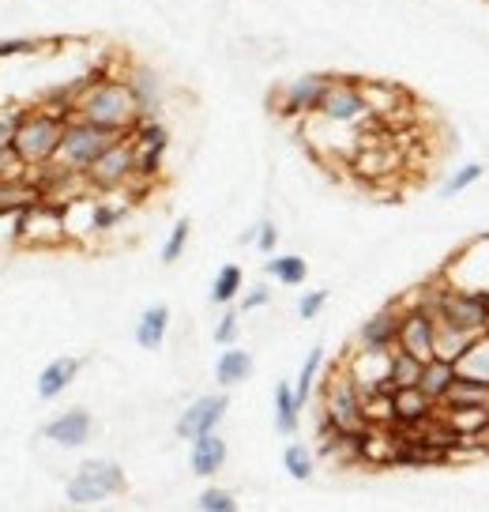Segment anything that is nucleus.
Masks as SVG:
<instances>
[{"label":"nucleus","mask_w":489,"mask_h":512,"mask_svg":"<svg viewBox=\"0 0 489 512\" xmlns=\"http://www.w3.org/2000/svg\"><path fill=\"white\" fill-rule=\"evenodd\" d=\"M72 113L110 128L117 136H128L132 125H136V117H140V106H136V95H132L128 80H113V76L91 72V80L79 87Z\"/></svg>","instance_id":"obj_1"},{"label":"nucleus","mask_w":489,"mask_h":512,"mask_svg":"<svg viewBox=\"0 0 489 512\" xmlns=\"http://www.w3.org/2000/svg\"><path fill=\"white\" fill-rule=\"evenodd\" d=\"M64 110L61 106H42V110H23L16 125V136H12V147L23 166H46L57 155V144H61V132H64Z\"/></svg>","instance_id":"obj_2"},{"label":"nucleus","mask_w":489,"mask_h":512,"mask_svg":"<svg viewBox=\"0 0 489 512\" xmlns=\"http://www.w3.org/2000/svg\"><path fill=\"white\" fill-rule=\"evenodd\" d=\"M113 140H117V132H110V128H102V125H95V121H87V117H76V113H72V117L64 121L61 144H57L53 162L64 166V170L87 174V166H91Z\"/></svg>","instance_id":"obj_3"},{"label":"nucleus","mask_w":489,"mask_h":512,"mask_svg":"<svg viewBox=\"0 0 489 512\" xmlns=\"http://www.w3.org/2000/svg\"><path fill=\"white\" fill-rule=\"evenodd\" d=\"M121 490H125V471L121 467L113 460H87L68 482V501L72 505H95V501H106Z\"/></svg>","instance_id":"obj_4"},{"label":"nucleus","mask_w":489,"mask_h":512,"mask_svg":"<svg viewBox=\"0 0 489 512\" xmlns=\"http://www.w3.org/2000/svg\"><path fill=\"white\" fill-rule=\"evenodd\" d=\"M320 415L328 418L339 430H362L369 426L365 422V407H362V388L350 381L347 369H335L328 384H324V411Z\"/></svg>","instance_id":"obj_5"},{"label":"nucleus","mask_w":489,"mask_h":512,"mask_svg":"<svg viewBox=\"0 0 489 512\" xmlns=\"http://www.w3.org/2000/svg\"><path fill=\"white\" fill-rule=\"evenodd\" d=\"M68 241L64 234V219H61V204L53 200H31L19 208V245H34V249H53Z\"/></svg>","instance_id":"obj_6"},{"label":"nucleus","mask_w":489,"mask_h":512,"mask_svg":"<svg viewBox=\"0 0 489 512\" xmlns=\"http://www.w3.org/2000/svg\"><path fill=\"white\" fill-rule=\"evenodd\" d=\"M87 181L102 189H121L136 177V147H132V136H117L102 155H98L91 166H87Z\"/></svg>","instance_id":"obj_7"},{"label":"nucleus","mask_w":489,"mask_h":512,"mask_svg":"<svg viewBox=\"0 0 489 512\" xmlns=\"http://www.w3.org/2000/svg\"><path fill=\"white\" fill-rule=\"evenodd\" d=\"M316 113H320L324 121H332V125H354V121L369 117V106H365V95H362V87H358V80L332 76L328 87H324V95H320Z\"/></svg>","instance_id":"obj_8"},{"label":"nucleus","mask_w":489,"mask_h":512,"mask_svg":"<svg viewBox=\"0 0 489 512\" xmlns=\"http://www.w3.org/2000/svg\"><path fill=\"white\" fill-rule=\"evenodd\" d=\"M128 136L136 147V177L151 181L162 170V151L170 144V132H166V125H158L155 117H136Z\"/></svg>","instance_id":"obj_9"},{"label":"nucleus","mask_w":489,"mask_h":512,"mask_svg":"<svg viewBox=\"0 0 489 512\" xmlns=\"http://www.w3.org/2000/svg\"><path fill=\"white\" fill-rule=\"evenodd\" d=\"M347 377L362 392H380L392 388V351H377V347H358L347 358Z\"/></svg>","instance_id":"obj_10"},{"label":"nucleus","mask_w":489,"mask_h":512,"mask_svg":"<svg viewBox=\"0 0 489 512\" xmlns=\"http://www.w3.org/2000/svg\"><path fill=\"white\" fill-rule=\"evenodd\" d=\"M399 351L414 354L418 362L433 358V317L426 309H399V336H395Z\"/></svg>","instance_id":"obj_11"},{"label":"nucleus","mask_w":489,"mask_h":512,"mask_svg":"<svg viewBox=\"0 0 489 512\" xmlns=\"http://www.w3.org/2000/svg\"><path fill=\"white\" fill-rule=\"evenodd\" d=\"M226 411H230V396H200V400H192L177 418V437L192 441L200 433H211L226 418Z\"/></svg>","instance_id":"obj_12"},{"label":"nucleus","mask_w":489,"mask_h":512,"mask_svg":"<svg viewBox=\"0 0 489 512\" xmlns=\"http://www.w3.org/2000/svg\"><path fill=\"white\" fill-rule=\"evenodd\" d=\"M328 80H332V76H320V72H309V76L294 80L283 91L279 113H283V117H313L316 106H320V95H324V87H328Z\"/></svg>","instance_id":"obj_13"},{"label":"nucleus","mask_w":489,"mask_h":512,"mask_svg":"<svg viewBox=\"0 0 489 512\" xmlns=\"http://www.w3.org/2000/svg\"><path fill=\"white\" fill-rule=\"evenodd\" d=\"M91 433H95V426H91V415H87L83 407L61 411V415L49 418L46 426H42V437H46V441H53V445H61V448L87 445V441H91Z\"/></svg>","instance_id":"obj_14"},{"label":"nucleus","mask_w":489,"mask_h":512,"mask_svg":"<svg viewBox=\"0 0 489 512\" xmlns=\"http://www.w3.org/2000/svg\"><path fill=\"white\" fill-rule=\"evenodd\" d=\"M392 411H395V426H422L441 407L414 384V388H392Z\"/></svg>","instance_id":"obj_15"},{"label":"nucleus","mask_w":489,"mask_h":512,"mask_svg":"<svg viewBox=\"0 0 489 512\" xmlns=\"http://www.w3.org/2000/svg\"><path fill=\"white\" fill-rule=\"evenodd\" d=\"M395 336H399V305H384L380 313L362 324V332H358V347H377V351H392L395 347Z\"/></svg>","instance_id":"obj_16"},{"label":"nucleus","mask_w":489,"mask_h":512,"mask_svg":"<svg viewBox=\"0 0 489 512\" xmlns=\"http://www.w3.org/2000/svg\"><path fill=\"white\" fill-rule=\"evenodd\" d=\"M222 464H226V441H222L219 433H200V437H192V456H189V467L192 475H200V479H211V475H219Z\"/></svg>","instance_id":"obj_17"},{"label":"nucleus","mask_w":489,"mask_h":512,"mask_svg":"<svg viewBox=\"0 0 489 512\" xmlns=\"http://www.w3.org/2000/svg\"><path fill=\"white\" fill-rule=\"evenodd\" d=\"M128 87H132V95H136L140 117H155L158 106H162V83H158L155 72H151L147 64H136V68L128 72Z\"/></svg>","instance_id":"obj_18"},{"label":"nucleus","mask_w":489,"mask_h":512,"mask_svg":"<svg viewBox=\"0 0 489 512\" xmlns=\"http://www.w3.org/2000/svg\"><path fill=\"white\" fill-rule=\"evenodd\" d=\"M76 373H79V358H53V362L42 366V373H38V396H42V400L61 396L64 388L76 381Z\"/></svg>","instance_id":"obj_19"},{"label":"nucleus","mask_w":489,"mask_h":512,"mask_svg":"<svg viewBox=\"0 0 489 512\" xmlns=\"http://www.w3.org/2000/svg\"><path fill=\"white\" fill-rule=\"evenodd\" d=\"M452 381H456V362H448V358H429V362H422L418 388H422L437 407H441L444 392H448V384Z\"/></svg>","instance_id":"obj_20"},{"label":"nucleus","mask_w":489,"mask_h":512,"mask_svg":"<svg viewBox=\"0 0 489 512\" xmlns=\"http://www.w3.org/2000/svg\"><path fill=\"white\" fill-rule=\"evenodd\" d=\"M474 339V332H463L456 324H448V320L433 317V358H448V362H456L459 354L467 351V343Z\"/></svg>","instance_id":"obj_21"},{"label":"nucleus","mask_w":489,"mask_h":512,"mask_svg":"<svg viewBox=\"0 0 489 512\" xmlns=\"http://www.w3.org/2000/svg\"><path fill=\"white\" fill-rule=\"evenodd\" d=\"M441 407H489V384L474 381V377H459L448 384Z\"/></svg>","instance_id":"obj_22"},{"label":"nucleus","mask_w":489,"mask_h":512,"mask_svg":"<svg viewBox=\"0 0 489 512\" xmlns=\"http://www.w3.org/2000/svg\"><path fill=\"white\" fill-rule=\"evenodd\" d=\"M166 328H170V309L166 305H151V309H143L140 324H136V343H140L143 351H158L162 339H166Z\"/></svg>","instance_id":"obj_23"},{"label":"nucleus","mask_w":489,"mask_h":512,"mask_svg":"<svg viewBox=\"0 0 489 512\" xmlns=\"http://www.w3.org/2000/svg\"><path fill=\"white\" fill-rule=\"evenodd\" d=\"M456 373L489 384V332H482V336H474L467 343V351L456 358Z\"/></svg>","instance_id":"obj_24"},{"label":"nucleus","mask_w":489,"mask_h":512,"mask_svg":"<svg viewBox=\"0 0 489 512\" xmlns=\"http://www.w3.org/2000/svg\"><path fill=\"white\" fill-rule=\"evenodd\" d=\"M215 377H219L222 388H234V384L249 381L253 377V354L249 351H237V347H226L215 366Z\"/></svg>","instance_id":"obj_25"},{"label":"nucleus","mask_w":489,"mask_h":512,"mask_svg":"<svg viewBox=\"0 0 489 512\" xmlns=\"http://www.w3.org/2000/svg\"><path fill=\"white\" fill-rule=\"evenodd\" d=\"M298 418H301V407L294 400V388L286 381H279L275 384V426H279V433L298 430Z\"/></svg>","instance_id":"obj_26"},{"label":"nucleus","mask_w":489,"mask_h":512,"mask_svg":"<svg viewBox=\"0 0 489 512\" xmlns=\"http://www.w3.org/2000/svg\"><path fill=\"white\" fill-rule=\"evenodd\" d=\"M399 159H395V151H380V147H365V151H354V170L362 177H380L395 170Z\"/></svg>","instance_id":"obj_27"},{"label":"nucleus","mask_w":489,"mask_h":512,"mask_svg":"<svg viewBox=\"0 0 489 512\" xmlns=\"http://www.w3.org/2000/svg\"><path fill=\"white\" fill-rule=\"evenodd\" d=\"M264 272L275 275V279L286 283V287H301V283L309 279V264H305L301 256H271Z\"/></svg>","instance_id":"obj_28"},{"label":"nucleus","mask_w":489,"mask_h":512,"mask_svg":"<svg viewBox=\"0 0 489 512\" xmlns=\"http://www.w3.org/2000/svg\"><path fill=\"white\" fill-rule=\"evenodd\" d=\"M241 283H245V272L237 264H222V272L215 275L211 283V302L215 305H230L241 294Z\"/></svg>","instance_id":"obj_29"},{"label":"nucleus","mask_w":489,"mask_h":512,"mask_svg":"<svg viewBox=\"0 0 489 512\" xmlns=\"http://www.w3.org/2000/svg\"><path fill=\"white\" fill-rule=\"evenodd\" d=\"M422 377V362L414 354L392 347V388H414Z\"/></svg>","instance_id":"obj_30"},{"label":"nucleus","mask_w":489,"mask_h":512,"mask_svg":"<svg viewBox=\"0 0 489 512\" xmlns=\"http://www.w3.org/2000/svg\"><path fill=\"white\" fill-rule=\"evenodd\" d=\"M283 467H286V475L294 482H309L313 479V471H316V460H313V452L305 445H290L283 452Z\"/></svg>","instance_id":"obj_31"},{"label":"nucleus","mask_w":489,"mask_h":512,"mask_svg":"<svg viewBox=\"0 0 489 512\" xmlns=\"http://www.w3.org/2000/svg\"><path fill=\"white\" fill-rule=\"evenodd\" d=\"M320 366H324V347H313L309 358H305V366H301L298 384H294V400H298V407H305L309 396H313V381H316V373H320Z\"/></svg>","instance_id":"obj_32"},{"label":"nucleus","mask_w":489,"mask_h":512,"mask_svg":"<svg viewBox=\"0 0 489 512\" xmlns=\"http://www.w3.org/2000/svg\"><path fill=\"white\" fill-rule=\"evenodd\" d=\"M189 234H192L189 219H177L174 230H170V238H166V245H162V264H174V260H181L185 245H189Z\"/></svg>","instance_id":"obj_33"},{"label":"nucleus","mask_w":489,"mask_h":512,"mask_svg":"<svg viewBox=\"0 0 489 512\" xmlns=\"http://www.w3.org/2000/svg\"><path fill=\"white\" fill-rule=\"evenodd\" d=\"M478 177H482V166H478V162H471V166H459L456 174L441 185V196H459V192H467Z\"/></svg>","instance_id":"obj_34"},{"label":"nucleus","mask_w":489,"mask_h":512,"mask_svg":"<svg viewBox=\"0 0 489 512\" xmlns=\"http://www.w3.org/2000/svg\"><path fill=\"white\" fill-rule=\"evenodd\" d=\"M196 505L204 512H230L237 505V497L230 494V490H222V486H207Z\"/></svg>","instance_id":"obj_35"},{"label":"nucleus","mask_w":489,"mask_h":512,"mask_svg":"<svg viewBox=\"0 0 489 512\" xmlns=\"http://www.w3.org/2000/svg\"><path fill=\"white\" fill-rule=\"evenodd\" d=\"M23 110H12V106H0V151L12 147V136H16V125Z\"/></svg>","instance_id":"obj_36"},{"label":"nucleus","mask_w":489,"mask_h":512,"mask_svg":"<svg viewBox=\"0 0 489 512\" xmlns=\"http://www.w3.org/2000/svg\"><path fill=\"white\" fill-rule=\"evenodd\" d=\"M42 42H34V38H8V42H0V61H8V57H19V53H38Z\"/></svg>","instance_id":"obj_37"},{"label":"nucleus","mask_w":489,"mask_h":512,"mask_svg":"<svg viewBox=\"0 0 489 512\" xmlns=\"http://www.w3.org/2000/svg\"><path fill=\"white\" fill-rule=\"evenodd\" d=\"M324 302H328V290H313V294H305L298 302V317L301 320H313L320 309H324Z\"/></svg>","instance_id":"obj_38"},{"label":"nucleus","mask_w":489,"mask_h":512,"mask_svg":"<svg viewBox=\"0 0 489 512\" xmlns=\"http://www.w3.org/2000/svg\"><path fill=\"white\" fill-rule=\"evenodd\" d=\"M275 245H279V230H275L271 219H264V223L256 226V249H260V253H271Z\"/></svg>","instance_id":"obj_39"},{"label":"nucleus","mask_w":489,"mask_h":512,"mask_svg":"<svg viewBox=\"0 0 489 512\" xmlns=\"http://www.w3.org/2000/svg\"><path fill=\"white\" fill-rule=\"evenodd\" d=\"M237 339V313H222L219 328H215V343H222V347H230Z\"/></svg>","instance_id":"obj_40"},{"label":"nucleus","mask_w":489,"mask_h":512,"mask_svg":"<svg viewBox=\"0 0 489 512\" xmlns=\"http://www.w3.org/2000/svg\"><path fill=\"white\" fill-rule=\"evenodd\" d=\"M268 298H271L268 287H253L245 294V305H241V309H260V305H268Z\"/></svg>","instance_id":"obj_41"},{"label":"nucleus","mask_w":489,"mask_h":512,"mask_svg":"<svg viewBox=\"0 0 489 512\" xmlns=\"http://www.w3.org/2000/svg\"><path fill=\"white\" fill-rule=\"evenodd\" d=\"M482 294H486V309H489V290H482Z\"/></svg>","instance_id":"obj_42"}]
</instances>
